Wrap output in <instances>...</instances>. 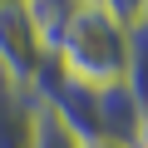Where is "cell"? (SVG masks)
Wrapping results in <instances>:
<instances>
[{
    "label": "cell",
    "instance_id": "6da1fadb",
    "mask_svg": "<svg viewBox=\"0 0 148 148\" xmlns=\"http://www.w3.org/2000/svg\"><path fill=\"white\" fill-rule=\"evenodd\" d=\"M54 69L69 84L84 89H109L123 84L128 74V25H119L99 0H79L59 49H54Z\"/></svg>",
    "mask_w": 148,
    "mask_h": 148
},
{
    "label": "cell",
    "instance_id": "7a4b0ae2",
    "mask_svg": "<svg viewBox=\"0 0 148 148\" xmlns=\"http://www.w3.org/2000/svg\"><path fill=\"white\" fill-rule=\"evenodd\" d=\"M45 64H49V49L40 45L25 5L20 0H0V79L20 94H30L35 79L45 74Z\"/></svg>",
    "mask_w": 148,
    "mask_h": 148
},
{
    "label": "cell",
    "instance_id": "3957f363",
    "mask_svg": "<svg viewBox=\"0 0 148 148\" xmlns=\"http://www.w3.org/2000/svg\"><path fill=\"white\" fill-rule=\"evenodd\" d=\"M99 119H104V138L133 148L138 123H143V104L128 84H109V89H99Z\"/></svg>",
    "mask_w": 148,
    "mask_h": 148
},
{
    "label": "cell",
    "instance_id": "277c9868",
    "mask_svg": "<svg viewBox=\"0 0 148 148\" xmlns=\"http://www.w3.org/2000/svg\"><path fill=\"white\" fill-rule=\"evenodd\" d=\"M20 5H25V15H30V25H35L40 45H45L49 59H54V49H59V40H64L74 10H79V0H20Z\"/></svg>",
    "mask_w": 148,
    "mask_h": 148
},
{
    "label": "cell",
    "instance_id": "5b68a950",
    "mask_svg": "<svg viewBox=\"0 0 148 148\" xmlns=\"http://www.w3.org/2000/svg\"><path fill=\"white\" fill-rule=\"evenodd\" d=\"M123 84L138 94V104L148 109V15L128 25V74Z\"/></svg>",
    "mask_w": 148,
    "mask_h": 148
},
{
    "label": "cell",
    "instance_id": "8992f818",
    "mask_svg": "<svg viewBox=\"0 0 148 148\" xmlns=\"http://www.w3.org/2000/svg\"><path fill=\"white\" fill-rule=\"evenodd\" d=\"M30 99H35V94H30ZM30 148H84V143H79V138H74V133L35 99V143H30Z\"/></svg>",
    "mask_w": 148,
    "mask_h": 148
},
{
    "label": "cell",
    "instance_id": "52a82bcc",
    "mask_svg": "<svg viewBox=\"0 0 148 148\" xmlns=\"http://www.w3.org/2000/svg\"><path fill=\"white\" fill-rule=\"evenodd\" d=\"M99 5H104L119 25H133V20H143V15H148V0H99Z\"/></svg>",
    "mask_w": 148,
    "mask_h": 148
},
{
    "label": "cell",
    "instance_id": "ba28073f",
    "mask_svg": "<svg viewBox=\"0 0 148 148\" xmlns=\"http://www.w3.org/2000/svg\"><path fill=\"white\" fill-rule=\"evenodd\" d=\"M133 148H148V109H143V123H138V138H133Z\"/></svg>",
    "mask_w": 148,
    "mask_h": 148
},
{
    "label": "cell",
    "instance_id": "9c48e42d",
    "mask_svg": "<svg viewBox=\"0 0 148 148\" xmlns=\"http://www.w3.org/2000/svg\"><path fill=\"white\" fill-rule=\"evenodd\" d=\"M84 148H128V143H114V138H99V143H84Z\"/></svg>",
    "mask_w": 148,
    "mask_h": 148
},
{
    "label": "cell",
    "instance_id": "30bf717a",
    "mask_svg": "<svg viewBox=\"0 0 148 148\" xmlns=\"http://www.w3.org/2000/svg\"><path fill=\"white\" fill-rule=\"evenodd\" d=\"M0 84H5V79H0Z\"/></svg>",
    "mask_w": 148,
    "mask_h": 148
}]
</instances>
